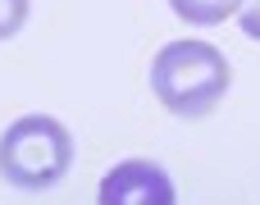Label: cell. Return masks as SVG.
<instances>
[{
	"instance_id": "obj_1",
	"label": "cell",
	"mask_w": 260,
	"mask_h": 205,
	"mask_svg": "<svg viewBox=\"0 0 260 205\" xmlns=\"http://www.w3.org/2000/svg\"><path fill=\"white\" fill-rule=\"evenodd\" d=\"M233 82V69L210 41H169L151 59V91L178 119H206Z\"/></svg>"
},
{
	"instance_id": "obj_2",
	"label": "cell",
	"mask_w": 260,
	"mask_h": 205,
	"mask_svg": "<svg viewBox=\"0 0 260 205\" xmlns=\"http://www.w3.org/2000/svg\"><path fill=\"white\" fill-rule=\"evenodd\" d=\"M73 164V137L50 114H23L0 132V178L18 192L55 187Z\"/></svg>"
},
{
	"instance_id": "obj_3",
	"label": "cell",
	"mask_w": 260,
	"mask_h": 205,
	"mask_svg": "<svg viewBox=\"0 0 260 205\" xmlns=\"http://www.w3.org/2000/svg\"><path fill=\"white\" fill-rule=\"evenodd\" d=\"M101 205H174V183L151 160H123L101 178Z\"/></svg>"
},
{
	"instance_id": "obj_4",
	"label": "cell",
	"mask_w": 260,
	"mask_h": 205,
	"mask_svg": "<svg viewBox=\"0 0 260 205\" xmlns=\"http://www.w3.org/2000/svg\"><path fill=\"white\" fill-rule=\"evenodd\" d=\"M169 5H174L178 18H187L197 27H215V23H224L242 9V0H169Z\"/></svg>"
},
{
	"instance_id": "obj_5",
	"label": "cell",
	"mask_w": 260,
	"mask_h": 205,
	"mask_svg": "<svg viewBox=\"0 0 260 205\" xmlns=\"http://www.w3.org/2000/svg\"><path fill=\"white\" fill-rule=\"evenodd\" d=\"M27 23V0H0V41H9Z\"/></svg>"
},
{
	"instance_id": "obj_6",
	"label": "cell",
	"mask_w": 260,
	"mask_h": 205,
	"mask_svg": "<svg viewBox=\"0 0 260 205\" xmlns=\"http://www.w3.org/2000/svg\"><path fill=\"white\" fill-rule=\"evenodd\" d=\"M238 23H242V32H247L251 41H260V0H242Z\"/></svg>"
}]
</instances>
